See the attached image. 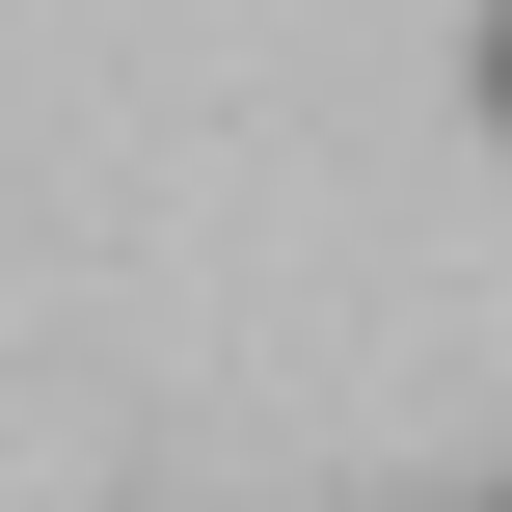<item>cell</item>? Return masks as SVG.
Wrapping results in <instances>:
<instances>
[{"label": "cell", "mask_w": 512, "mask_h": 512, "mask_svg": "<svg viewBox=\"0 0 512 512\" xmlns=\"http://www.w3.org/2000/svg\"><path fill=\"white\" fill-rule=\"evenodd\" d=\"M486 512H512V486H486Z\"/></svg>", "instance_id": "2"}, {"label": "cell", "mask_w": 512, "mask_h": 512, "mask_svg": "<svg viewBox=\"0 0 512 512\" xmlns=\"http://www.w3.org/2000/svg\"><path fill=\"white\" fill-rule=\"evenodd\" d=\"M486 135H512V0H486Z\"/></svg>", "instance_id": "1"}]
</instances>
